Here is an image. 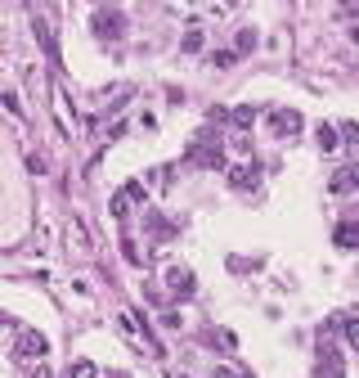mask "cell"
<instances>
[{
  "instance_id": "obj_14",
  "label": "cell",
  "mask_w": 359,
  "mask_h": 378,
  "mask_svg": "<svg viewBox=\"0 0 359 378\" xmlns=\"http://www.w3.org/2000/svg\"><path fill=\"white\" fill-rule=\"evenodd\" d=\"M256 45V32H238V45H233V54H247Z\"/></svg>"
},
{
  "instance_id": "obj_6",
  "label": "cell",
  "mask_w": 359,
  "mask_h": 378,
  "mask_svg": "<svg viewBox=\"0 0 359 378\" xmlns=\"http://www.w3.org/2000/svg\"><path fill=\"white\" fill-rule=\"evenodd\" d=\"M189 163H197V167H220V163H225V153H220L216 144H193Z\"/></svg>"
},
{
  "instance_id": "obj_17",
  "label": "cell",
  "mask_w": 359,
  "mask_h": 378,
  "mask_svg": "<svg viewBox=\"0 0 359 378\" xmlns=\"http://www.w3.org/2000/svg\"><path fill=\"white\" fill-rule=\"evenodd\" d=\"M212 378H243L238 370H225V365H220V370H212Z\"/></svg>"
},
{
  "instance_id": "obj_8",
  "label": "cell",
  "mask_w": 359,
  "mask_h": 378,
  "mask_svg": "<svg viewBox=\"0 0 359 378\" xmlns=\"http://www.w3.org/2000/svg\"><path fill=\"white\" fill-rule=\"evenodd\" d=\"M256 176H261V167H229V185H233V189L256 185Z\"/></svg>"
},
{
  "instance_id": "obj_1",
  "label": "cell",
  "mask_w": 359,
  "mask_h": 378,
  "mask_svg": "<svg viewBox=\"0 0 359 378\" xmlns=\"http://www.w3.org/2000/svg\"><path fill=\"white\" fill-rule=\"evenodd\" d=\"M18 356L23 360H45V351H49V338L45 333H36V329H23V333H18Z\"/></svg>"
},
{
  "instance_id": "obj_5",
  "label": "cell",
  "mask_w": 359,
  "mask_h": 378,
  "mask_svg": "<svg viewBox=\"0 0 359 378\" xmlns=\"http://www.w3.org/2000/svg\"><path fill=\"white\" fill-rule=\"evenodd\" d=\"M166 288L176 293V297H189V293H193V275L180 271V266H166Z\"/></svg>"
},
{
  "instance_id": "obj_13",
  "label": "cell",
  "mask_w": 359,
  "mask_h": 378,
  "mask_svg": "<svg viewBox=\"0 0 359 378\" xmlns=\"http://www.w3.org/2000/svg\"><path fill=\"white\" fill-rule=\"evenodd\" d=\"M68 378H99V374H95V365H90V360H72Z\"/></svg>"
},
{
  "instance_id": "obj_2",
  "label": "cell",
  "mask_w": 359,
  "mask_h": 378,
  "mask_svg": "<svg viewBox=\"0 0 359 378\" xmlns=\"http://www.w3.org/2000/svg\"><path fill=\"white\" fill-rule=\"evenodd\" d=\"M346 374V365H341V351L337 347H319V365H315V378H341Z\"/></svg>"
},
{
  "instance_id": "obj_15",
  "label": "cell",
  "mask_w": 359,
  "mask_h": 378,
  "mask_svg": "<svg viewBox=\"0 0 359 378\" xmlns=\"http://www.w3.org/2000/svg\"><path fill=\"white\" fill-rule=\"evenodd\" d=\"M233 59H238V54H233V50H220V54H212V64H216V68H229Z\"/></svg>"
},
{
  "instance_id": "obj_4",
  "label": "cell",
  "mask_w": 359,
  "mask_h": 378,
  "mask_svg": "<svg viewBox=\"0 0 359 378\" xmlns=\"http://www.w3.org/2000/svg\"><path fill=\"white\" fill-rule=\"evenodd\" d=\"M328 189L332 194H359V167H341V172L328 180Z\"/></svg>"
},
{
  "instance_id": "obj_11",
  "label": "cell",
  "mask_w": 359,
  "mask_h": 378,
  "mask_svg": "<svg viewBox=\"0 0 359 378\" xmlns=\"http://www.w3.org/2000/svg\"><path fill=\"white\" fill-rule=\"evenodd\" d=\"M95 32H104V36L113 32L117 36L121 32V14H95Z\"/></svg>"
},
{
  "instance_id": "obj_12",
  "label": "cell",
  "mask_w": 359,
  "mask_h": 378,
  "mask_svg": "<svg viewBox=\"0 0 359 378\" xmlns=\"http://www.w3.org/2000/svg\"><path fill=\"white\" fill-rule=\"evenodd\" d=\"M229 117H233V126H238V131H247V126H256V108H247V104H243V108H233Z\"/></svg>"
},
{
  "instance_id": "obj_19",
  "label": "cell",
  "mask_w": 359,
  "mask_h": 378,
  "mask_svg": "<svg viewBox=\"0 0 359 378\" xmlns=\"http://www.w3.org/2000/svg\"><path fill=\"white\" fill-rule=\"evenodd\" d=\"M351 36H355V45H359V23H355V28H351Z\"/></svg>"
},
{
  "instance_id": "obj_20",
  "label": "cell",
  "mask_w": 359,
  "mask_h": 378,
  "mask_svg": "<svg viewBox=\"0 0 359 378\" xmlns=\"http://www.w3.org/2000/svg\"><path fill=\"white\" fill-rule=\"evenodd\" d=\"M243 378H252V374H243Z\"/></svg>"
},
{
  "instance_id": "obj_18",
  "label": "cell",
  "mask_w": 359,
  "mask_h": 378,
  "mask_svg": "<svg viewBox=\"0 0 359 378\" xmlns=\"http://www.w3.org/2000/svg\"><path fill=\"white\" fill-rule=\"evenodd\" d=\"M32 378H49V370H45V360H41V365H32Z\"/></svg>"
},
{
  "instance_id": "obj_10",
  "label": "cell",
  "mask_w": 359,
  "mask_h": 378,
  "mask_svg": "<svg viewBox=\"0 0 359 378\" xmlns=\"http://www.w3.org/2000/svg\"><path fill=\"white\" fill-rule=\"evenodd\" d=\"M337 329L346 333V343H351V347L359 351V315H341V320H337Z\"/></svg>"
},
{
  "instance_id": "obj_9",
  "label": "cell",
  "mask_w": 359,
  "mask_h": 378,
  "mask_svg": "<svg viewBox=\"0 0 359 378\" xmlns=\"http://www.w3.org/2000/svg\"><path fill=\"white\" fill-rule=\"evenodd\" d=\"M315 140H319V149H324V153H337V149H341V144H337V140H341V136H337V126H328V122L315 131Z\"/></svg>"
},
{
  "instance_id": "obj_16",
  "label": "cell",
  "mask_w": 359,
  "mask_h": 378,
  "mask_svg": "<svg viewBox=\"0 0 359 378\" xmlns=\"http://www.w3.org/2000/svg\"><path fill=\"white\" fill-rule=\"evenodd\" d=\"M184 50H189V54L202 50V32H189V36H184Z\"/></svg>"
},
{
  "instance_id": "obj_3",
  "label": "cell",
  "mask_w": 359,
  "mask_h": 378,
  "mask_svg": "<svg viewBox=\"0 0 359 378\" xmlns=\"http://www.w3.org/2000/svg\"><path fill=\"white\" fill-rule=\"evenodd\" d=\"M269 131H274V136H296V131H301V113H296V108H274V113H269Z\"/></svg>"
},
{
  "instance_id": "obj_7",
  "label": "cell",
  "mask_w": 359,
  "mask_h": 378,
  "mask_svg": "<svg viewBox=\"0 0 359 378\" xmlns=\"http://www.w3.org/2000/svg\"><path fill=\"white\" fill-rule=\"evenodd\" d=\"M332 243H337V248H359V221H341L332 230Z\"/></svg>"
}]
</instances>
